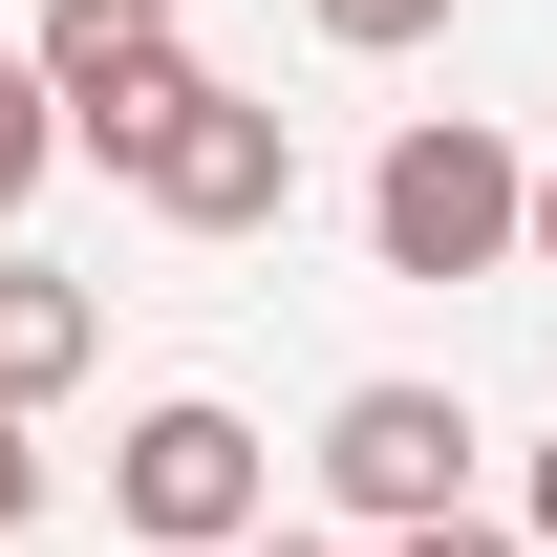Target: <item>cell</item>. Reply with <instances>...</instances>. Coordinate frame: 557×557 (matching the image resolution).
Returning <instances> with one entry per match:
<instances>
[{"mask_svg": "<svg viewBox=\"0 0 557 557\" xmlns=\"http://www.w3.org/2000/svg\"><path fill=\"white\" fill-rule=\"evenodd\" d=\"M364 258H386V278H493V258H536V150L472 129V108H408L386 172H364Z\"/></svg>", "mask_w": 557, "mask_h": 557, "instance_id": "obj_1", "label": "cell"}, {"mask_svg": "<svg viewBox=\"0 0 557 557\" xmlns=\"http://www.w3.org/2000/svg\"><path fill=\"white\" fill-rule=\"evenodd\" d=\"M108 515H129L150 557H258L278 536V450L214 408V386H172V408L108 429Z\"/></svg>", "mask_w": 557, "mask_h": 557, "instance_id": "obj_2", "label": "cell"}, {"mask_svg": "<svg viewBox=\"0 0 557 557\" xmlns=\"http://www.w3.org/2000/svg\"><path fill=\"white\" fill-rule=\"evenodd\" d=\"M472 450H493V429L450 408V386H408V364H386V386H344V408H322V450H300V472H322V515L386 557V536H429V515H472Z\"/></svg>", "mask_w": 557, "mask_h": 557, "instance_id": "obj_3", "label": "cell"}, {"mask_svg": "<svg viewBox=\"0 0 557 557\" xmlns=\"http://www.w3.org/2000/svg\"><path fill=\"white\" fill-rule=\"evenodd\" d=\"M22 65L65 86V150H108V194H129V150L194 108V22H172V0H44Z\"/></svg>", "mask_w": 557, "mask_h": 557, "instance_id": "obj_4", "label": "cell"}, {"mask_svg": "<svg viewBox=\"0 0 557 557\" xmlns=\"http://www.w3.org/2000/svg\"><path fill=\"white\" fill-rule=\"evenodd\" d=\"M129 194L172 214V236H278V214H300V108H258V86L194 65V108L129 150Z\"/></svg>", "mask_w": 557, "mask_h": 557, "instance_id": "obj_5", "label": "cell"}, {"mask_svg": "<svg viewBox=\"0 0 557 557\" xmlns=\"http://www.w3.org/2000/svg\"><path fill=\"white\" fill-rule=\"evenodd\" d=\"M86 364H108V300H86L65 258H0V408L44 429V408L86 386Z\"/></svg>", "mask_w": 557, "mask_h": 557, "instance_id": "obj_6", "label": "cell"}, {"mask_svg": "<svg viewBox=\"0 0 557 557\" xmlns=\"http://www.w3.org/2000/svg\"><path fill=\"white\" fill-rule=\"evenodd\" d=\"M44 172H65V86L0 44V236H22V194H44Z\"/></svg>", "mask_w": 557, "mask_h": 557, "instance_id": "obj_7", "label": "cell"}, {"mask_svg": "<svg viewBox=\"0 0 557 557\" xmlns=\"http://www.w3.org/2000/svg\"><path fill=\"white\" fill-rule=\"evenodd\" d=\"M300 22H322L344 65H408V44H429V22H450V0H300Z\"/></svg>", "mask_w": 557, "mask_h": 557, "instance_id": "obj_8", "label": "cell"}, {"mask_svg": "<svg viewBox=\"0 0 557 557\" xmlns=\"http://www.w3.org/2000/svg\"><path fill=\"white\" fill-rule=\"evenodd\" d=\"M386 557H536V515H429V536H386Z\"/></svg>", "mask_w": 557, "mask_h": 557, "instance_id": "obj_9", "label": "cell"}, {"mask_svg": "<svg viewBox=\"0 0 557 557\" xmlns=\"http://www.w3.org/2000/svg\"><path fill=\"white\" fill-rule=\"evenodd\" d=\"M22 515H44V429L0 408V536H22Z\"/></svg>", "mask_w": 557, "mask_h": 557, "instance_id": "obj_10", "label": "cell"}, {"mask_svg": "<svg viewBox=\"0 0 557 557\" xmlns=\"http://www.w3.org/2000/svg\"><path fill=\"white\" fill-rule=\"evenodd\" d=\"M536 278H557V150H536Z\"/></svg>", "mask_w": 557, "mask_h": 557, "instance_id": "obj_11", "label": "cell"}, {"mask_svg": "<svg viewBox=\"0 0 557 557\" xmlns=\"http://www.w3.org/2000/svg\"><path fill=\"white\" fill-rule=\"evenodd\" d=\"M258 557H364V536H258Z\"/></svg>", "mask_w": 557, "mask_h": 557, "instance_id": "obj_12", "label": "cell"}, {"mask_svg": "<svg viewBox=\"0 0 557 557\" xmlns=\"http://www.w3.org/2000/svg\"><path fill=\"white\" fill-rule=\"evenodd\" d=\"M536 557H557V450H536Z\"/></svg>", "mask_w": 557, "mask_h": 557, "instance_id": "obj_13", "label": "cell"}]
</instances>
